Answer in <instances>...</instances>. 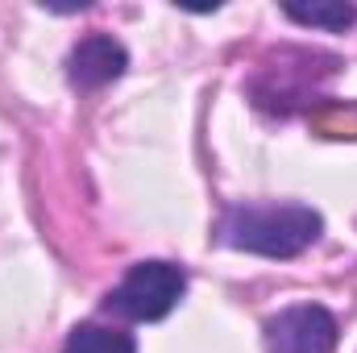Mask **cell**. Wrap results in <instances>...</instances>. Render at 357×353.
Instances as JSON below:
<instances>
[{"mask_svg": "<svg viewBox=\"0 0 357 353\" xmlns=\"http://www.w3.org/2000/svg\"><path fill=\"white\" fill-rule=\"evenodd\" d=\"M320 233L324 220L307 204H233L220 220V241L229 250L262 258H295Z\"/></svg>", "mask_w": 357, "mask_h": 353, "instance_id": "obj_1", "label": "cell"}, {"mask_svg": "<svg viewBox=\"0 0 357 353\" xmlns=\"http://www.w3.org/2000/svg\"><path fill=\"white\" fill-rule=\"evenodd\" d=\"M183 291H187V274H183V266L158 262V258H154V262L129 266V274L108 291L104 308L116 312V316H125V320L146 324V320H162V316H171L175 303L183 299Z\"/></svg>", "mask_w": 357, "mask_h": 353, "instance_id": "obj_2", "label": "cell"}, {"mask_svg": "<svg viewBox=\"0 0 357 353\" xmlns=\"http://www.w3.org/2000/svg\"><path fill=\"white\" fill-rule=\"evenodd\" d=\"M270 353H333L337 350V320L320 303H295L266 320Z\"/></svg>", "mask_w": 357, "mask_h": 353, "instance_id": "obj_3", "label": "cell"}, {"mask_svg": "<svg viewBox=\"0 0 357 353\" xmlns=\"http://www.w3.org/2000/svg\"><path fill=\"white\" fill-rule=\"evenodd\" d=\"M129 67V54L125 46L112 38V33H88L75 42L71 59H67V75L75 88H104L112 80H121Z\"/></svg>", "mask_w": 357, "mask_h": 353, "instance_id": "obj_4", "label": "cell"}, {"mask_svg": "<svg viewBox=\"0 0 357 353\" xmlns=\"http://www.w3.org/2000/svg\"><path fill=\"white\" fill-rule=\"evenodd\" d=\"M63 353H137L133 337L121 329H104V324H79L71 329Z\"/></svg>", "mask_w": 357, "mask_h": 353, "instance_id": "obj_5", "label": "cell"}, {"mask_svg": "<svg viewBox=\"0 0 357 353\" xmlns=\"http://www.w3.org/2000/svg\"><path fill=\"white\" fill-rule=\"evenodd\" d=\"M282 13L299 25H320V29H349L357 21V8L345 0H324V4H282Z\"/></svg>", "mask_w": 357, "mask_h": 353, "instance_id": "obj_6", "label": "cell"}]
</instances>
